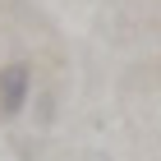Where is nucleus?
<instances>
[{"mask_svg": "<svg viewBox=\"0 0 161 161\" xmlns=\"http://www.w3.org/2000/svg\"><path fill=\"white\" fill-rule=\"evenodd\" d=\"M32 97V64L28 60H9L0 69V111L5 115H19Z\"/></svg>", "mask_w": 161, "mask_h": 161, "instance_id": "obj_1", "label": "nucleus"}, {"mask_svg": "<svg viewBox=\"0 0 161 161\" xmlns=\"http://www.w3.org/2000/svg\"><path fill=\"white\" fill-rule=\"evenodd\" d=\"M92 161H101V157H92Z\"/></svg>", "mask_w": 161, "mask_h": 161, "instance_id": "obj_2", "label": "nucleus"}]
</instances>
